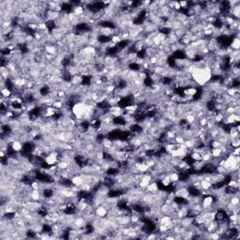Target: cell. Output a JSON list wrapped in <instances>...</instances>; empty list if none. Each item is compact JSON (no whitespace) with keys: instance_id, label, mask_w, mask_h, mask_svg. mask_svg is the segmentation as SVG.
<instances>
[{"instance_id":"cell-1","label":"cell","mask_w":240,"mask_h":240,"mask_svg":"<svg viewBox=\"0 0 240 240\" xmlns=\"http://www.w3.org/2000/svg\"><path fill=\"white\" fill-rule=\"evenodd\" d=\"M95 214L96 216H98V217H100V218H105L108 214V209L103 207V205H99V207H97L95 208Z\"/></svg>"},{"instance_id":"cell-2","label":"cell","mask_w":240,"mask_h":240,"mask_svg":"<svg viewBox=\"0 0 240 240\" xmlns=\"http://www.w3.org/2000/svg\"><path fill=\"white\" fill-rule=\"evenodd\" d=\"M212 188V184L208 181L201 180V190H207Z\"/></svg>"}]
</instances>
